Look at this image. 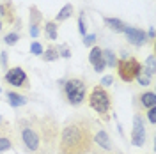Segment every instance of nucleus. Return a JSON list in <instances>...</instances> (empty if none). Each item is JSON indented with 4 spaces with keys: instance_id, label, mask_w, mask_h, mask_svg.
Returning a JSON list of instances; mask_svg holds the SVG:
<instances>
[{
    "instance_id": "obj_1",
    "label": "nucleus",
    "mask_w": 156,
    "mask_h": 154,
    "mask_svg": "<svg viewBox=\"0 0 156 154\" xmlns=\"http://www.w3.org/2000/svg\"><path fill=\"white\" fill-rule=\"evenodd\" d=\"M18 145L25 154H55L58 144V122L50 114H29L16 121Z\"/></svg>"
},
{
    "instance_id": "obj_2",
    "label": "nucleus",
    "mask_w": 156,
    "mask_h": 154,
    "mask_svg": "<svg viewBox=\"0 0 156 154\" xmlns=\"http://www.w3.org/2000/svg\"><path fill=\"white\" fill-rule=\"evenodd\" d=\"M96 124L87 115L76 114L62 126L58 135V154H90Z\"/></svg>"
},
{
    "instance_id": "obj_3",
    "label": "nucleus",
    "mask_w": 156,
    "mask_h": 154,
    "mask_svg": "<svg viewBox=\"0 0 156 154\" xmlns=\"http://www.w3.org/2000/svg\"><path fill=\"white\" fill-rule=\"evenodd\" d=\"M58 85L62 87V96L66 103L71 106H80L87 99V83L80 76H71L68 80H60Z\"/></svg>"
},
{
    "instance_id": "obj_4",
    "label": "nucleus",
    "mask_w": 156,
    "mask_h": 154,
    "mask_svg": "<svg viewBox=\"0 0 156 154\" xmlns=\"http://www.w3.org/2000/svg\"><path fill=\"white\" fill-rule=\"evenodd\" d=\"M89 106L96 112L98 115L103 119V122L110 121V112H112V96L105 87H101L99 83L94 85L89 92Z\"/></svg>"
},
{
    "instance_id": "obj_5",
    "label": "nucleus",
    "mask_w": 156,
    "mask_h": 154,
    "mask_svg": "<svg viewBox=\"0 0 156 154\" xmlns=\"http://www.w3.org/2000/svg\"><path fill=\"white\" fill-rule=\"evenodd\" d=\"M117 75L122 82L131 83L140 73H142V64L136 60L135 57H126V58H119L117 60Z\"/></svg>"
},
{
    "instance_id": "obj_6",
    "label": "nucleus",
    "mask_w": 156,
    "mask_h": 154,
    "mask_svg": "<svg viewBox=\"0 0 156 154\" xmlns=\"http://www.w3.org/2000/svg\"><path fill=\"white\" fill-rule=\"evenodd\" d=\"M18 147V135L14 126H11L5 119L0 122V154Z\"/></svg>"
},
{
    "instance_id": "obj_7",
    "label": "nucleus",
    "mask_w": 156,
    "mask_h": 154,
    "mask_svg": "<svg viewBox=\"0 0 156 154\" xmlns=\"http://www.w3.org/2000/svg\"><path fill=\"white\" fill-rule=\"evenodd\" d=\"M114 151V144L112 138L105 129L98 128L94 129V136H92V147H90V154H108Z\"/></svg>"
},
{
    "instance_id": "obj_8",
    "label": "nucleus",
    "mask_w": 156,
    "mask_h": 154,
    "mask_svg": "<svg viewBox=\"0 0 156 154\" xmlns=\"http://www.w3.org/2000/svg\"><path fill=\"white\" fill-rule=\"evenodd\" d=\"M5 82H7L9 85L16 87V89L29 87V76H27V73L23 71V68H20V66H14V68L7 69V73H5Z\"/></svg>"
},
{
    "instance_id": "obj_9",
    "label": "nucleus",
    "mask_w": 156,
    "mask_h": 154,
    "mask_svg": "<svg viewBox=\"0 0 156 154\" xmlns=\"http://www.w3.org/2000/svg\"><path fill=\"white\" fill-rule=\"evenodd\" d=\"M131 144L136 147H142L146 144V126H144V117L140 114H135L133 119V131H131Z\"/></svg>"
},
{
    "instance_id": "obj_10",
    "label": "nucleus",
    "mask_w": 156,
    "mask_h": 154,
    "mask_svg": "<svg viewBox=\"0 0 156 154\" xmlns=\"http://www.w3.org/2000/svg\"><path fill=\"white\" fill-rule=\"evenodd\" d=\"M16 19V9L12 5V0H4L0 4V21H2V27H9L14 23Z\"/></svg>"
},
{
    "instance_id": "obj_11",
    "label": "nucleus",
    "mask_w": 156,
    "mask_h": 154,
    "mask_svg": "<svg viewBox=\"0 0 156 154\" xmlns=\"http://www.w3.org/2000/svg\"><path fill=\"white\" fill-rule=\"evenodd\" d=\"M124 34H126L128 41H129L133 46H144L146 41H147V34L142 29H136V27H128V29L124 30Z\"/></svg>"
},
{
    "instance_id": "obj_12",
    "label": "nucleus",
    "mask_w": 156,
    "mask_h": 154,
    "mask_svg": "<svg viewBox=\"0 0 156 154\" xmlns=\"http://www.w3.org/2000/svg\"><path fill=\"white\" fill-rule=\"evenodd\" d=\"M136 103L140 105V108H153L156 106V94L154 92H151V90H147V92H142V94H138L136 96Z\"/></svg>"
},
{
    "instance_id": "obj_13",
    "label": "nucleus",
    "mask_w": 156,
    "mask_h": 154,
    "mask_svg": "<svg viewBox=\"0 0 156 154\" xmlns=\"http://www.w3.org/2000/svg\"><path fill=\"white\" fill-rule=\"evenodd\" d=\"M105 25H107L110 30L117 32V34H121V32H124V30L128 29L126 23L121 21V19H117V18H105Z\"/></svg>"
},
{
    "instance_id": "obj_14",
    "label": "nucleus",
    "mask_w": 156,
    "mask_h": 154,
    "mask_svg": "<svg viewBox=\"0 0 156 154\" xmlns=\"http://www.w3.org/2000/svg\"><path fill=\"white\" fill-rule=\"evenodd\" d=\"M73 12H75V7H73V4H66L62 9L58 11V14L55 16V23H60V21H66L68 18L73 16Z\"/></svg>"
},
{
    "instance_id": "obj_15",
    "label": "nucleus",
    "mask_w": 156,
    "mask_h": 154,
    "mask_svg": "<svg viewBox=\"0 0 156 154\" xmlns=\"http://www.w3.org/2000/svg\"><path fill=\"white\" fill-rule=\"evenodd\" d=\"M44 34H46V37L50 41H55L58 37V27L55 21H46L44 23Z\"/></svg>"
},
{
    "instance_id": "obj_16",
    "label": "nucleus",
    "mask_w": 156,
    "mask_h": 154,
    "mask_svg": "<svg viewBox=\"0 0 156 154\" xmlns=\"http://www.w3.org/2000/svg\"><path fill=\"white\" fill-rule=\"evenodd\" d=\"M43 60L44 62H51V60H57L58 57H60V53H58V48L57 46H48V48L43 51Z\"/></svg>"
},
{
    "instance_id": "obj_17",
    "label": "nucleus",
    "mask_w": 156,
    "mask_h": 154,
    "mask_svg": "<svg viewBox=\"0 0 156 154\" xmlns=\"http://www.w3.org/2000/svg\"><path fill=\"white\" fill-rule=\"evenodd\" d=\"M7 97H9V103L11 106H23L27 105V97L21 96V94H16V92H7Z\"/></svg>"
},
{
    "instance_id": "obj_18",
    "label": "nucleus",
    "mask_w": 156,
    "mask_h": 154,
    "mask_svg": "<svg viewBox=\"0 0 156 154\" xmlns=\"http://www.w3.org/2000/svg\"><path fill=\"white\" fill-rule=\"evenodd\" d=\"M41 12L36 5H30V27H39V23H41Z\"/></svg>"
},
{
    "instance_id": "obj_19",
    "label": "nucleus",
    "mask_w": 156,
    "mask_h": 154,
    "mask_svg": "<svg viewBox=\"0 0 156 154\" xmlns=\"http://www.w3.org/2000/svg\"><path fill=\"white\" fill-rule=\"evenodd\" d=\"M101 57H103V50L99 48V46H94V48L90 50V53H89V62H90V64H94V62L99 60Z\"/></svg>"
},
{
    "instance_id": "obj_20",
    "label": "nucleus",
    "mask_w": 156,
    "mask_h": 154,
    "mask_svg": "<svg viewBox=\"0 0 156 154\" xmlns=\"http://www.w3.org/2000/svg\"><path fill=\"white\" fill-rule=\"evenodd\" d=\"M146 64H147L146 75H147V76H149V78H151V76H154V69H156V66H154V53H153V55H149V57H147Z\"/></svg>"
},
{
    "instance_id": "obj_21",
    "label": "nucleus",
    "mask_w": 156,
    "mask_h": 154,
    "mask_svg": "<svg viewBox=\"0 0 156 154\" xmlns=\"http://www.w3.org/2000/svg\"><path fill=\"white\" fill-rule=\"evenodd\" d=\"M103 58H105V64H107V66H110V68H115L117 58H115V55H114V53H112L110 50L103 51Z\"/></svg>"
},
{
    "instance_id": "obj_22",
    "label": "nucleus",
    "mask_w": 156,
    "mask_h": 154,
    "mask_svg": "<svg viewBox=\"0 0 156 154\" xmlns=\"http://www.w3.org/2000/svg\"><path fill=\"white\" fill-rule=\"evenodd\" d=\"M18 41H20V34H16V32H11V34H5V36H4V43L9 44V46L16 44Z\"/></svg>"
},
{
    "instance_id": "obj_23",
    "label": "nucleus",
    "mask_w": 156,
    "mask_h": 154,
    "mask_svg": "<svg viewBox=\"0 0 156 154\" xmlns=\"http://www.w3.org/2000/svg\"><path fill=\"white\" fill-rule=\"evenodd\" d=\"M30 53H32V55H43V46L39 44L37 41H34V43L30 44Z\"/></svg>"
},
{
    "instance_id": "obj_24",
    "label": "nucleus",
    "mask_w": 156,
    "mask_h": 154,
    "mask_svg": "<svg viewBox=\"0 0 156 154\" xmlns=\"http://www.w3.org/2000/svg\"><path fill=\"white\" fill-rule=\"evenodd\" d=\"M92 66H94V71H96V73H101L103 69L107 68V64H105V58L101 57V58H99V60H96V62H94Z\"/></svg>"
},
{
    "instance_id": "obj_25",
    "label": "nucleus",
    "mask_w": 156,
    "mask_h": 154,
    "mask_svg": "<svg viewBox=\"0 0 156 154\" xmlns=\"http://www.w3.org/2000/svg\"><path fill=\"white\" fill-rule=\"evenodd\" d=\"M147 121H149L151 124H156V106H153V108L147 110Z\"/></svg>"
},
{
    "instance_id": "obj_26",
    "label": "nucleus",
    "mask_w": 156,
    "mask_h": 154,
    "mask_svg": "<svg viewBox=\"0 0 156 154\" xmlns=\"http://www.w3.org/2000/svg\"><path fill=\"white\" fill-rule=\"evenodd\" d=\"M78 29H80V34H87V29H85V21H83V14H80V18H78Z\"/></svg>"
},
{
    "instance_id": "obj_27",
    "label": "nucleus",
    "mask_w": 156,
    "mask_h": 154,
    "mask_svg": "<svg viewBox=\"0 0 156 154\" xmlns=\"http://www.w3.org/2000/svg\"><path fill=\"white\" fill-rule=\"evenodd\" d=\"M136 78H138V83H140V85H144V87L151 83V78L147 76V75H142V73H140V75H138Z\"/></svg>"
},
{
    "instance_id": "obj_28",
    "label": "nucleus",
    "mask_w": 156,
    "mask_h": 154,
    "mask_svg": "<svg viewBox=\"0 0 156 154\" xmlns=\"http://www.w3.org/2000/svg\"><path fill=\"white\" fill-rule=\"evenodd\" d=\"M94 39H96L94 34H89V36L83 37V44H85V46H92V44H94Z\"/></svg>"
},
{
    "instance_id": "obj_29",
    "label": "nucleus",
    "mask_w": 156,
    "mask_h": 154,
    "mask_svg": "<svg viewBox=\"0 0 156 154\" xmlns=\"http://www.w3.org/2000/svg\"><path fill=\"white\" fill-rule=\"evenodd\" d=\"M58 53H60V57H64V58L71 57V53H69V50L66 48V46H60V48H58Z\"/></svg>"
},
{
    "instance_id": "obj_30",
    "label": "nucleus",
    "mask_w": 156,
    "mask_h": 154,
    "mask_svg": "<svg viewBox=\"0 0 156 154\" xmlns=\"http://www.w3.org/2000/svg\"><path fill=\"white\" fill-rule=\"evenodd\" d=\"M112 82H114V78H112V76H105L103 80H101V83H99V85H101V87H108V85H112Z\"/></svg>"
},
{
    "instance_id": "obj_31",
    "label": "nucleus",
    "mask_w": 156,
    "mask_h": 154,
    "mask_svg": "<svg viewBox=\"0 0 156 154\" xmlns=\"http://www.w3.org/2000/svg\"><path fill=\"white\" fill-rule=\"evenodd\" d=\"M30 36H32V37H37L39 36V27H30Z\"/></svg>"
},
{
    "instance_id": "obj_32",
    "label": "nucleus",
    "mask_w": 156,
    "mask_h": 154,
    "mask_svg": "<svg viewBox=\"0 0 156 154\" xmlns=\"http://www.w3.org/2000/svg\"><path fill=\"white\" fill-rule=\"evenodd\" d=\"M0 60H2V64H4V66H7V53H5V51H2V53H0Z\"/></svg>"
},
{
    "instance_id": "obj_33",
    "label": "nucleus",
    "mask_w": 156,
    "mask_h": 154,
    "mask_svg": "<svg viewBox=\"0 0 156 154\" xmlns=\"http://www.w3.org/2000/svg\"><path fill=\"white\" fill-rule=\"evenodd\" d=\"M149 37H151V41H153V39H154V30H153V29L149 30Z\"/></svg>"
},
{
    "instance_id": "obj_34",
    "label": "nucleus",
    "mask_w": 156,
    "mask_h": 154,
    "mask_svg": "<svg viewBox=\"0 0 156 154\" xmlns=\"http://www.w3.org/2000/svg\"><path fill=\"white\" fill-rule=\"evenodd\" d=\"M2 30H4V27H2V21H0V32H2Z\"/></svg>"
},
{
    "instance_id": "obj_35",
    "label": "nucleus",
    "mask_w": 156,
    "mask_h": 154,
    "mask_svg": "<svg viewBox=\"0 0 156 154\" xmlns=\"http://www.w3.org/2000/svg\"><path fill=\"white\" fill-rule=\"evenodd\" d=\"M2 121H4V117H2V115H0V122H2Z\"/></svg>"
}]
</instances>
